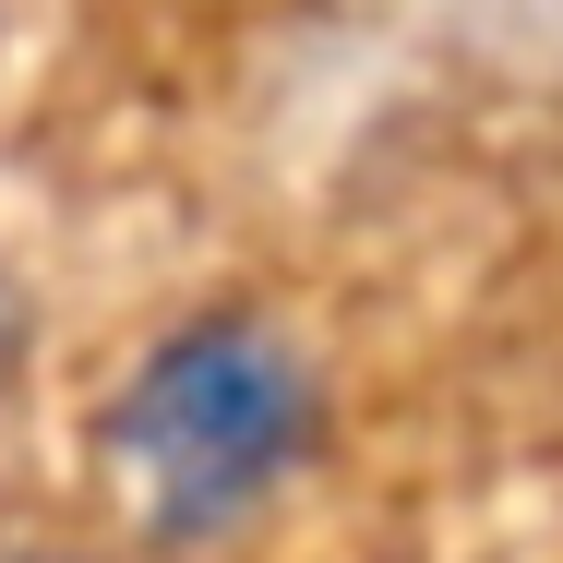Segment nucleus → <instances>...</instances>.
<instances>
[{"label": "nucleus", "mask_w": 563, "mask_h": 563, "mask_svg": "<svg viewBox=\"0 0 563 563\" xmlns=\"http://www.w3.org/2000/svg\"><path fill=\"white\" fill-rule=\"evenodd\" d=\"M300 444H312V360L252 312L180 324L109 408V479L156 540L240 528L300 467Z\"/></svg>", "instance_id": "nucleus-1"}, {"label": "nucleus", "mask_w": 563, "mask_h": 563, "mask_svg": "<svg viewBox=\"0 0 563 563\" xmlns=\"http://www.w3.org/2000/svg\"><path fill=\"white\" fill-rule=\"evenodd\" d=\"M12 372H24V300H12V276H0V396H12Z\"/></svg>", "instance_id": "nucleus-2"}]
</instances>
